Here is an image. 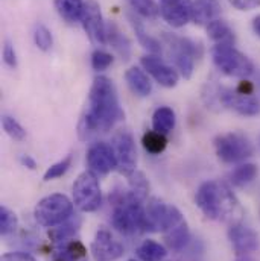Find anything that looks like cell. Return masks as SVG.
<instances>
[{
  "mask_svg": "<svg viewBox=\"0 0 260 261\" xmlns=\"http://www.w3.org/2000/svg\"><path fill=\"white\" fill-rule=\"evenodd\" d=\"M124 117L113 81L107 76H96L90 88L87 111L79 122L81 138L88 140L96 134L108 132Z\"/></svg>",
  "mask_w": 260,
  "mask_h": 261,
  "instance_id": "6da1fadb",
  "label": "cell"
},
{
  "mask_svg": "<svg viewBox=\"0 0 260 261\" xmlns=\"http://www.w3.org/2000/svg\"><path fill=\"white\" fill-rule=\"evenodd\" d=\"M196 206L201 213L216 222L238 223L242 216V208L236 195L222 181H205L199 186L195 195Z\"/></svg>",
  "mask_w": 260,
  "mask_h": 261,
  "instance_id": "7a4b0ae2",
  "label": "cell"
},
{
  "mask_svg": "<svg viewBox=\"0 0 260 261\" xmlns=\"http://www.w3.org/2000/svg\"><path fill=\"white\" fill-rule=\"evenodd\" d=\"M110 203L113 206L111 225L116 231L124 236H138L149 231L146 206L131 190H114L110 195Z\"/></svg>",
  "mask_w": 260,
  "mask_h": 261,
  "instance_id": "3957f363",
  "label": "cell"
},
{
  "mask_svg": "<svg viewBox=\"0 0 260 261\" xmlns=\"http://www.w3.org/2000/svg\"><path fill=\"white\" fill-rule=\"evenodd\" d=\"M211 58L215 65L230 77L247 79L254 73L251 60L238 50L234 44H215L211 49Z\"/></svg>",
  "mask_w": 260,
  "mask_h": 261,
  "instance_id": "277c9868",
  "label": "cell"
},
{
  "mask_svg": "<svg viewBox=\"0 0 260 261\" xmlns=\"http://www.w3.org/2000/svg\"><path fill=\"white\" fill-rule=\"evenodd\" d=\"M73 200L65 195L54 193L46 196L34 208V217L44 228H55L73 216Z\"/></svg>",
  "mask_w": 260,
  "mask_h": 261,
  "instance_id": "5b68a950",
  "label": "cell"
},
{
  "mask_svg": "<svg viewBox=\"0 0 260 261\" xmlns=\"http://www.w3.org/2000/svg\"><path fill=\"white\" fill-rule=\"evenodd\" d=\"M213 144L218 158L227 164L242 163L254 153V146L251 140L239 130H231L218 135Z\"/></svg>",
  "mask_w": 260,
  "mask_h": 261,
  "instance_id": "8992f818",
  "label": "cell"
},
{
  "mask_svg": "<svg viewBox=\"0 0 260 261\" xmlns=\"http://www.w3.org/2000/svg\"><path fill=\"white\" fill-rule=\"evenodd\" d=\"M72 196H73V203L79 211L82 213L96 211L102 203V190L98 175H94L90 170L82 172L73 182Z\"/></svg>",
  "mask_w": 260,
  "mask_h": 261,
  "instance_id": "52a82bcc",
  "label": "cell"
},
{
  "mask_svg": "<svg viewBox=\"0 0 260 261\" xmlns=\"http://www.w3.org/2000/svg\"><path fill=\"white\" fill-rule=\"evenodd\" d=\"M163 40L169 47L171 60L174 61L175 68L184 79H191L195 68V44L191 38L178 37L175 34L164 32Z\"/></svg>",
  "mask_w": 260,
  "mask_h": 261,
  "instance_id": "ba28073f",
  "label": "cell"
},
{
  "mask_svg": "<svg viewBox=\"0 0 260 261\" xmlns=\"http://www.w3.org/2000/svg\"><path fill=\"white\" fill-rule=\"evenodd\" d=\"M146 217L149 231L163 234L184 216L175 205H171L158 197H151L146 205Z\"/></svg>",
  "mask_w": 260,
  "mask_h": 261,
  "instance_id": "9c48e42d",
  "label": "cell"
},
{
  "mask_svg": "<svg viewBox=\"0 0 260 261\" xmlns=\"http://www.w3.org/2000/svg\"><path fill=\"white\" fill-rule=\"evenodd\" d=\"M111 146L117 160V172L128 178L137 170V147L132 134L128 129H119L113 137Z\"/></svg>",
  "mask_w": 260,
  "mask_h": 261,
  "instance_id": "30bf717a",
  "label": "cell"
},
{
  "mask_svg": "<svg viewBox=\"0 0 260 261\" xmlns=\"http://www.w3.org/2000/svg\"><path fill=\"white\" fill-rule=\"evenodd\" d=\"M81 24L88 40L96 46H104L107 43V23L104 21L101 6L94 0L85 2V9L81 18Z\"/></svg>",
  "mask_w": 260,
  "mask_h": 261,
  "instance_id": "8fae6325",
  "label": "cell"
},
{
  "mask_svg": "<svg viewBox=\"0 0 260 261\" xmlns=\"http://www.w3.org/2000/svg\"><path fill=\"white\" fill-rule=\"evenodd\" d=\"M87 166L88 170L94 175H108L114 169H117V160L113 146L96 141L87 150Z\"/></svg>",
  "mask_w": 260,
  "mask_h": 261,
  "instance_id": "7c38bea8",
  "label": "cell"
},
{
  "mask_svg": "<svg viewBox=\"0 0 260 261\" xmlns=\"http://www.w3.org/2000/svg\"><path fill=\"white\" fill-rule=\"evenodd\" d=\"M90 251L96 261H114L124 255V245L114 239L110 229L99 228L91 242Z\"/></svg>",
  "mask_w": 260,
  "mask_h": 261,
  "instance_id": "4fadbf2b",
  "label": "cell"
},
{
  "mask_svg": "<svg viewBox=\"0 0 260 261\" xmlns=\"http://www.w3.org/2000/svg\"><path fill=\"white\" fill-rule=\"evenodd\" d=\"M218 100L225 108H230L244 117H254L260 113L259 100L253 94H241L236 90L222 88L218 91Z\"/></svg>",
  "mask_w": 260,
  "mask_h": 261,
  "instance_id": "5bb4252c",
  "label": "cell"
},
{
  "mask_svg": "<svg viewBox=\"0 0 260 261\" xmlns=\"http://www.w3.org/2000/svg\"><path fill=\"white\" fill-rule=\"evenodd\" d=\"M141 67L143 70L154 77L155 82H158L161 87L174 88L180 81V73L177 68L163 61L158 55L149 54L141 57Z\"/></svg>",
  "mask_w": 260,
  "mask_h": 261,
  "instance_id": "9a60e30c",
  "label": "cell"
},
{
  "mask_svg": "<svg viewBox=\"0 0 260 261\" xmlns=\"http://www.w3.org/2000/svg\"><path fill=\"white\" fill-rule=\"evenodd\" d=\"M228 239H230V243L233 246V251H234L236 257H239V255H251L259 248V236H257V232L253 228L242 225L241 222L230 225Z\"/></svg>",
  "mask_w": 260,
  "mask_h": 261,
  "instance_id": "2e32d148",
  "label": "cell"
},
{
  "mask_svg": "<svg viewBox=\"0 0 260 261\" xmlns=\"http://www.w3.org/2000/svg\"><path fill=\"white\" fill-rule=\"evenodd\" d=\"M192 0H160L161 18L172 28H183L192 20Z\"/></svg>",
  "mask_w": 260,
  "mask_h": 261,
  "instance_id": "e0dca14e",
  "label": "cell"
},
{
  "mask_svg": "<svg viewBox=\"0 0 260 261\" xmlns=\"http://www.w3.org/2000/svg\"><path fill=\"white\" fill-rule=\"evenodd\" d=\"M163 239H164L168 249H171L174 252H181L191 242V231H189V225H187L186 219L183 217L180 222H177L174 226H171L168 231H164Z\"/></svg>",
  "mask_w": 260,
  "mask_h": 261,
  "instance_id": "ac0fdd59",
  "label": "cell"
},
{
  "mask_svg": "<svg viewBox=\"0 0 260 261\" xmlns=\"http://www.w3.org/2000/svg\"><path fill=\"white\" fill-rule=\"evenodd\" d=\"M87 248L78 239H70L55 245L52 252V261H85Z\"/></svg>",
  "mask_w": 260,
  "mask_h": 261,
  "instance_id": "d6986e66",
  "label": "cell"
},
{
  "mask_svg": "<svg viewBox=\"0 0 260 261\" xmlns=\"http://www.w3.org/2000/svg\"><path fill=\"white\" fill-rule=\"evenodd\" d=\"M221 15V5L218 0H194L192 21L198 26H207Z\"/></svg>",
  "mask_w": 260,
  "mask_h": 261,
  "instance_id": "ffe728a7",
  "label": "cell"
},
{
  "mask_svg": "<svg viewBox=\"0 0 260 261\" xmlns=\"http://www.w3.org/2000/svg\"><path fill=\"white\" fill-rule=\"evenodd\" d=\"M125 81L131 88V91L140 97H148L152 91V82L145 70L140 67H130L125 73Z\"/></svg>",
  "mask_w": 260,
  "mask_h": 261,
  "instance_id": "44dd1931",
  "label": "cell"
},
{
  "mask_svg": "<svg viewBox=\"0 0 260 261\" xmlns=\"http://www.w3.org/2000/svg\"><path fill=\"white\" fill-rule=\"evenodd\" d=\"M107 43L122 57V60H130L131 41L114 21L107 23Z\"/></svg>",
  "mask_w": 260,
  "mask_h": 261,
  "instance_id": "7402d4cb",
  "label": "cell"
},
{
  "mask_svg": "<svg viewBox=\"0 0 260 261\" xmlns=\"http://www.w3.org/2000/svg\"><path fill=\"white\" fill-rule=\"evenodd\" d=\"M55 9L67 23H78L82 18L85 2L84 0H55Z\"/></svg>",
  "mask_w": 260,
  "mask_h": 261,
  "instance_id": "603a6c76",
  "label": "cell"
},
{
  "mask_svg": "<svg viewBox=\"0 0 260 261\" xmlns=\"http://www.w3.org/2000/svg\"><path fill=\"white\" fill-rule=\"evenodd\" d=\"M205 29H207L210 40L215 44H234V41H236L233 29L228 26L227 21H224L221 18L213 20L210 24L205 26Z\"/></svg>",
  "mask_w": 260,
  "mask_h": 261,
  "instance_id": "cb8c5ba5",
  "label": "cell"
},
{
  "mask_svg": "<svg viewBox=\"0 0 260 261\" xmlns=\"http://www.w3.org/2000/svg\"><path fill=\"white\" fill-rule=\"evenodd\" d=\"M128 18H130V23L131 26H132V29H134V32H135V37H137L138 43L143 46V49H146L149 54H154V55L161 54V44H160V41L146 32L143 23L135 15H132V14L128 15Z\"/></svg>",
  "mask_w": 260,
  "mask_h": 261,
  "instance_id": "d4e9b609",
  "label": "cell"
},
{
  "mask_svg": "<svg viewBox=\"0 0 260 261\" xmlns=\"http://www.w3.org/2000/svg\"><path fill=\"white\" fill-rule=\"evenodd\" d=\"M79 228H81V219L78 216H72L68 220H65L64 223H61L55 228H51L49 237L54 242V245H58L65 240L73 239L75 234L79 231Z\"/></svg>",
  "mask_w": 260,
  "mask_h": 261,
  "instance_id": "484cf974",
  "label": "cell"
},
{
  "mask_svg": "<svg viewBox=\"0 0 260 261\" xmlns=\"http://www.w3.org/2000/svg\"><path fill=\"white\" fill-rule=\"evenodd\" d=\"M257 166L253 163H242L238 167L233 169V172L230 173V182L234 187L244 189L248 184H251L256 178H257Z\"/></svg>",
  "mask_w": 260,
  "mask_h": 261,
  "instance_id": "4316f807",
  "label": "cell"
},
{
  "mask_svg": "<svg viewBox=\"0 0 260 261\" xmlns=\"http://www.w3.org/2000/svg\"><path fill=\"white\" fill-rule=\"evenodd\" d=\"M175 113L169 107H160L152 114V129L168 135L175 128Z\"/></svg>",
  "mask_w": 260,
  "mask_h": 261,
  "instance_id": "83f0119b",
  "label": "cell"
},
{
  "mask_svg": "<svg viewBox=\"0 0 260 261\" xmlns=\"http://www.w3.org/2000/svg\"><path fill=\"white\" fill-rule=\"evenodd\" d=\"M137 257L141 261H164L168 257V249L155 240H143L135 251Z\"/></svg>",
  "mask_w": 260,
  "mask_h": 261,
  "instance_id": "f1b7e54d",
  "label": "cell"
},
{
  "mask_svg": "<svg viewBox=\"0 0 260 261\" xmlns=\"http://www.w3.org/2000/svg\"><path fill=\"white\" fill-rule=\"evenodd\" d=\"M141 144L148 153L160 155L164 152V149L168 146V138L164 134H160L157 130H146L141 137Z\"/></svg>",
  "mask_w": 260,
  "mask_h": 261,
  "instance_id": "f546056e",
  "label": "cell"
},
{
  "mask_svg": "<svg viewBox=\"0 0 260 261\" xmlns=\"http://www.w3.org/2000/svg\"><path fill=\"white\" fill-rule=\"evenodd\" d=\"M135 14L145 18H157L160 15L158 5L154 0H127Z\"/></svg>",
  "mask_w": 260,
  "mask_h": 261,
  "instance_id": "4dcf8cb0",
  "label": "cell"
},
{
  "mask_svg": "<svg viewBox=\"0 0 260 261\" xmlns=\"http://www.w3.org/2000/svg\"><path fill=\"white\" fill-rule=\"evenodd\" d=\"M128 182H130V190L131 193L140 197L141 200H145L148 197L149 193V182L146 179V176L141 172H134L132 175L128 176Z\"/></svg>",
  "mask_w": 260,
  "mask_h": 261,
  "instance_id": "1f68e13d",
  "label": "cell"
},
{
  "mask_svg": "<svg viewBox=\"0 0 260 261\" xmlns=\"http://www.w3.org/2000/svg\"><path fill=\"white\" fill-rule=\"evenodd\" d=\"M17 226H18L17 214L8 206H0V234L9 236L17 229Z\"/></svg>",
  "mask_w": 260,
  "mask_h": 261,
  "instance_id": "d6a6232c",
  "label": "cell"
},
{
  "mask_svg": "<svg viewBox=\"0 0 260 261\" xmlns=\"http://www.w3.org/2000/svg\"><path fill=\"white\" fill-rule=\"evenodd\" d=\"M34 43L41 52H49L54 46L52 32L44 24H37L34 29Z\"/></svg>",
  "mask_w": 260,
  "mask_h": 261,
  "instance_id": "836d02e7",
  "label": "cell"
},
{
  "mask_svg": "<svg viewBox=\"0 0 260 261\" xmlns=\"http://www.w3.org/2000/svg\"><path fill=\"white\" fill-rule=\"evenodd\" d=\"M2 126H3V130L15 141H21L26 138V130L25 128L11 116H3L2 117Z\"/></svg>",
  "mask_w": 260,
  "mask_h": 261,
  "instance_id": "e575fe53",
  "label": "cell"
},
{
  "mask_svg": "<svg viewBox=\"0 0 260 261\" xmlns=\"http://www.w3.org/2000/svg\"><path fill=\"white\" fill-rule=\"evenodd\" d=\"M72 167V155H67L65 158H63L61 161L52 164L43 175V179L48 182V181H54L57 178H61L63 175L67 173V170Z\"/></svg>",
  "mask_w": 260,
  "mask_h": 261,
  "instance_id": "d590c367",
  "label": "cell"
},
{
  "mask_svg": "<svg viewBox=\"0 0 260 261\" xmlns=\"http://www.w3.org/2000/svg\"><path fill=\"white\" fill-rule=\"evenodd\" d=\"M111 64H113V55L111 54H108L105 50H101V49H96L91 54V67H93V70L104 71Z\"/></svg>",
  "mask_w": 260,
  "mask_h": 261,
  "instance_id": "8d00e7d4",
  "label": "cell"
},
{
  "mask_svg": "<svg viewBox=\"0 0 260 261\" xmlns=\"http://www.w3.org/2000/svg\"><path fill=\"white\" fill-rule=\"evenodd\" d=\"M3 61H5V64L8 65V67H11V68H15L17 64H18L15 49H14L12 43L8 41V40L3 44Z\"/></svg>",
  "mask_w": 260,
  "mask_h": 261,
  "instance_id": "74e56055",
  "label": "cell"
},
{
  "mask_svg": "<svg viewBox=\"0 0 260 261\" xmlns=\"http://www.w3.org/2000/svg\"><path fill=\"white\" fill-rule=\"evenodd\" d=\"M230 5L239 11H251L260 8V0H228Z\"/></svg>",
  "mask_w": 260,
  "mask_h": 261,
  "instance_id": "f35d334b",
  "label": "cell"
},
{
  "mask_svg": "<svg viewBox=\"0 0 260 261\" xmlns=\"http://www.w3.org/2000/svg\"><path fill=\"white\" fill-rule=\"evenodd\" d=\"M0 261H37V258L26 252H8L2 255Z\"/></svg>",
  "mask_w": 260,
  "mask_h": 261,
  "instance_id": "ab89813d",
  "label": "cell"
},
{
  "mask_svg": "<svg viewBox=\"0 0 260 261\" xmlns=\"http://www.w3.org/2000/svg\"><path fill=\"white\" fill-rule=\"evenodd\" d=\"M236 91L241 93V94H253L254 85H253V82H250V81H247V79H242V81L239 82Z\"/></svg>",
  "mask_w": 260,
  "mask_h": 261,
  "instance_id": "60d3db41",
  "label": "cell"
},
{
  "mask_svg": "<svg viewBox=\"0 0 260 261\" xmlns=\"http://www.w3.org/2000/svg\"><path fill=\"white\" fill-rule=\"evenodd\" d=\"M20 163H21V166H25V167H28L31 170L37 169V163H35V160L31 155H21L20 156Z\"/></svg>",
  "mask_w": 260,
  "mask_h": 261,
  "instance_id": "b9f144b4",
  "label": "cell"
},
{
  "mask_svg": "<svg viewBox=\"0 0 260 261\" xmlns=\"http://www.w3.org/2000/svg\"><path fill=\"white\" fill-rule=\"evenodd\" d=\"M253 31H254V34L260 38V14L253 18Z\"/></svg>",
  "mask_w": 260,
  "mask_h": 261,
  "instance_id": "7bdbcfd3",
  "label": "cell"
},
{
  "mask_svg": "<svg viewBox=\"0 0 260 261\" xmlns=\"http://www.w3.org/2000/svg\"><path fill=\"white\" fill-rule=\"evenodd\" d=\"M234 261H256L251 255H239V257H236V260Z\"/></svg>",
  "mask_w": 260,
  "mask_h": 261,
  "instance_id": "ee69618b",
  "label": "cell"
},
{
  "mask_svg": "<svg viewBox=\"0 0 260 261\" xmlns=\"http://www.w3.org/2000/svg\"><path fill=\"white\" fill-rule=\"evenodd\" d=\"M130 261H135V260H130Z\"/></svg>",
  "mask_w": 260,
  "mask_h": 261,
  "instance_id": "f6af8a7d",
  "label": "cell"
}]
</instances>
